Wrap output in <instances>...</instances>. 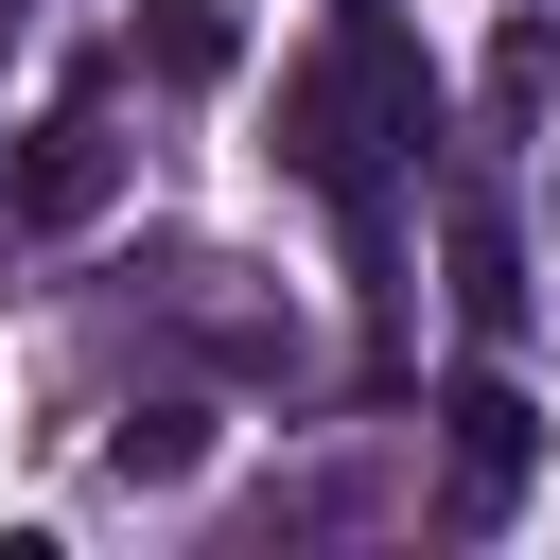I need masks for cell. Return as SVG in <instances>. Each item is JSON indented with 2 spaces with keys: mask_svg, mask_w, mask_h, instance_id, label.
<instances>
[{
  "mask_svg": "<svg viewBox=\"0 0 560 560\" xmlns=\"http://www.w3.org/2000/svg\"><path fill=\"white\" fill-rule=\"evenodd\" d=\"M402 140H438V70L402 52L385 0H350V18L280 70V158H298V192H332V228H350L368 280H385V175H402Z\"/></svg>",
  "mask_w": 560,
  "mask_h": 560,
  "instance_id": "obj_1",
  "label": "cell"
},
{
  "mask_svg": "<svg viewBox=\"0 0 560 560\" xmlns=\"http://www.w3.org/2000/svg\"><path fill=\"white\" fill-rule=\"evenodd\" d=\"M438 455H455V525H508L525 472H542V402H525L508 368H455V385H438Z\"/></svg>",
  "mask_w": 560,
  "mask_h": 560,
  "instance_id": "obj_2",
  "label": "cell"
},
{
  "mask_svg": "<svg viewBox=\"0 0 560 560\" xmlns=\"http://www.w3.org/2000/svg\"><path fill=\"white\" fill-rule=\"evenodd\" d=\"M105 192H122V122H105V88H70V105H52L35 140H18L0 210H18V228H88Z\"/></svg>",
  "mask_w": 560,
  "mask_h": 560,
  "instance_id": "obj_3",
  "label": "cell"
},
{
  "mask_svg": "<svg viewBox=\"0 0 560 560\" xmlns=\"http://www.w3.org/2000/svg\"><path fill=\"white\" fill-rule=\"evenodd\" d=\"M438 262H455V315H472V332H525V245H508V192H490L472 158L438 175Z\"/></svg>",
  "mask_w": 560,
  "mask_h": 560,
  "instance_id": "obj_4",
  "label": "cell"
},
{
  "mask_svg": "<svg viewBox=\"0 0 560 560\" xmlns=\"http://www.w3.org/2000/svg\"><path fill=\"white\" fill-rule=\"evenodd\" d=\"M140 70H158V88H228V70H245V18H228V0H158V18H140Z\"/></svg>",
  "mask_w": 560,
  "mask_h": 560,
  "instance_id": "obj_5",
  "label": "cell"
},
{
  "mask_svg": "<svg viewBox=\"0 0 560 560\" xmlns=\"http://www.w3.org/2000/svg\"><path fill=\"white\" fill-rule=\"evenodd\" d=\"M105 455H122V490H175V472L210 455V420H192V402H140V420H122Z\"/></svg>",
  "mask_w": 560,
  "mask_h": 560,
  "instance_id": "obj_6",
  "label": "cell"
},
{
  "mask_svg": "<svg viewBox=\"0 0 560 560\" xmlns=\"http://www.w3.org/2000/svg\"><path fill=\"white\" fill-rule=\"evenodd\" d=\"M18 18H35V0H0V52H18Z\"/></svg>",
  "mask_w": 560,
  "mask_h": 560,
  "instance_id": "obj_7",
  "label": "cell"
}]
</instances>
